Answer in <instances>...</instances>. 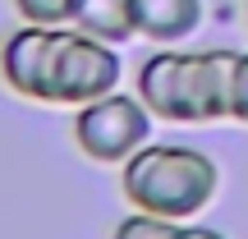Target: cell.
<instances>
[{"instance_id": "cell-1", "label": "cell", "mask_w": 248, "mask_h": 239, "mask_svg": "<svg viewBox=\"0 0 248 239\" xmlns=\"http://www.w3.org/2000/svg\"><path fill=\"white\" fill-rule=\"evenodd\" d=\"M239 51H175L161 46L138 69V97L156 120L170 124H212L230 120Z\"/></svg>"}, {"instance_id": "cell-2", "label": "cell", "mask_w": 248, "mask_h": 239, "mask_svg": "<svg viewBox=\"0 0 248 239\" xmlns=\"http://www.w3.org/2000/svg\"><path fill=\"white\" fill-rule=\"evenodd\" d=\"M120 189L129 207L166 221H193L221 193V166L184 143H147L120 166Z\"/></svg>"}, {"instance_id": "cell-3", "label": "cell", "mask_w": 248, "mask_h": 239, "mask_svg": "<svg viewBox=\"0 0 248 239\" xmlns=\"http://www.w3.org/2000/svg\"><path fill=\"white\" fill-rule=\"evenodd\" d=\"M152 111L142 106V97H124V92H106V97L88 101L74 111V143L83 157H92L97 166H124L133 152H142L152 143Z\"/></svg>"}, {"instance_id": "cell-4", "label": "cell", "mask_w": 248, "mask_h": 239, "mask_svg": "<svg viewBox=\"0 0 248 239\" xmlns=\"http://www.w3.org/2000/svg\"><path fill=\"white\" fill-rule=\"evenodd\" d=\"M120 46L88 37L78 28L55 32V60H51V106H88L120 88Z\"/></svg>"}, {"instance_id": "cell-5", "label": "cell", "mask_w": 248, "mask_h": 239, "mask_svg": "<svg viewBox=\"0 0 248 239\" xmlns=\"http://www.w3.org/2000/svg\"><path fill=\"white\" fill-rule=\"evenodd\" d=\"M55 32L60 28L23 23L0 46V79L28 101H51V60H55Z\"/></svg>"}, {"instance_id": "cell-6", "label": "cell", "mask_w": 248, "mask_h": 239, "mask_svg": "<svg viewBox=\"0 0 248 239\" xmlns=\"http://www.w3.org/2000/svg\"><path fill=\"white\" fill-rule=\"evenodd\" d=\"M129 14L138 37H147L156 46H175L202 28L207 5L202 0H129Z\"/></svg>"}, {"instance_id": "cell-7", "label": "cell", "mask_w": 248, "mask_h": 239, "mask_svg": "<svg viewBox=\"0 0 248 239\" xmlns=\"http://www.w3.org/2000/svg\"><path fill=\"white\" fill-rule=\"evenodd\" d=\"M69 28H78V32L88 37H101V42L110 46H124L133 32V14H129V0H74V18Z\"/></svg>"}, {"instance_id": "cell-8", "label": "cell", "mask_w": 248, "mask_h": 239, "mask_svg": "<svg viewBox=\"0 0 248 239\" xmlns=\"http://www.w3.org/2000/svg\"><path fill=\"white\" fill-rule=\"evenodd\" d=\"M179 221H166V216H152V212H133L115 225L110 239H175Z\"/></svg>"}, {"instance_id": "cell-9", "label": "cell", "mask_w": 248, "mask_h": 239, "mask_svg": "<svg viewBox=\"0 0 248 239\" xmlns=\"http://www.w3.org/2000/svg\"><path fill=\"white\" fill-rule=\"evenodd\" d=\"M23 23H42V28H69L74 18V0H14Z\"/></svg>"}, {"instance_id": "cell-10", "label": "cell", "mask_w": 248, "mask_h": 239, "mask_svg": "<svg viewBox=\"0 0 248 239\" xmlns=\"http://www.w3.org/2000/svg\"><path fill=\"white\" fill-rule=\"evenodd\" d=\"M230 120L248 124V51H239V69H234V97H230Z\"/></svg>"}, {"instance_id": "cell-11", "label": "cell", "mask_w": 248, "mask_h": 239, "mask_svg": "<svg viewBox=\"0 0 248 239\" xmlns=\"http://www.w3.org/2000/svg\"><path fill=\"white\" fill-rule=\"evenodd\" d=\"M175 239H230V235L212 230V225H198V221H179V235Z\"/></svg>"}, {"instance_id": "cell-12", "label": "cell", "mask_w": 248, "mask_h": 239, "mask_svg": "<svg viewBox=\"0 0 248 239\" xmlns=\"http://www.w3.org/2000/svg\"><path fill=\"white\" fill-rule=\"evenodd\" d=\"M244 18H248V5H244Z\"/></svg>"}]
</instances>
